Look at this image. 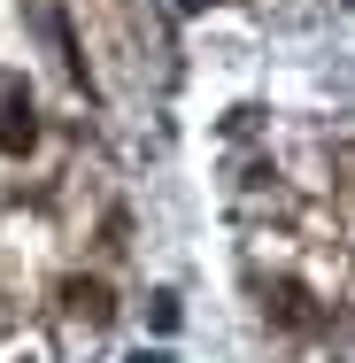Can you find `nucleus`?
<instances>
[{"instance_id":"nucleus-2","label":"nucleus","mask_w":355,"mask_h":363,"mask_svg":"<svg viewBox=\"0 0 355 363\" xmlns=\"http://www.w3.org/2000/svg\"><path fill=\"white\" fill-rule=\"evenodd\" d=\"M271 325H286V333H317L325 317H317V301H309V286H293V279H278V286H271Z\"/></svg>"},{"instance_id":"nucleus-1","label":"nucleus","mask_w":355,"mask_h":363,"mask_svg":"<svg viewBox=\"0 0 355 363\" xmlns=\"http://www.w3.org/2000/svg\"><path fill=\"white\" fill-rule=\"evenodd\" d=\"M31 140H39V108L23 85H8L0 93V155H31Z\"/></svg>"},{"instance_id":"nucleus-3","label":"nucleus","mask_w":355,"mask_h":363,"mask_svg":"<svg viewBox=\"0 0 355 363\" xmlns=\"http://www.w3.org/2000/svg\"><path fill=\"white\" fill-rule=\"evenodd\" d=\"M62 309H70L77 325H108V317H116V294L101 286V279H70V286H62Z\"/></svg>"}]
</instances>
